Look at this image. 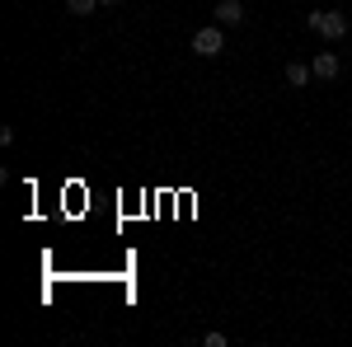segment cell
I'll return each instance as SVG.
<instances>
[{
	"label": "cell",
	"instance_id": "obj_1",
	"mask_svg": "<svg viewBox=\"0 0 352 347\" xmlns=\"http://www.w3.org/2000/svg\"><path fill=\"white\" fill-rule=\"evenodd\" d=\"M305 24L315 28V33H320V38H329V43H338V38H348V14H338V10H310V14H305Z\"/></svg>",
	"mask_w": 352,
	"mask_h": 347
},
{
	"label": "cell",
	"instance_id": "obj_2",
	"mask_svg": "<svg viewBox=\"0 0 352 347\" xmlns=\"http://www.w3.org/2000/svg\"><path fill=\"white\" fill-rule=\"evenodd\" d=\"M192 52H197V56H221V52H226V28H221V24L197 28V33H192Z\"/></svg>",
	"mask_w": 352,
	"mask_h": 347
},
{
	"label": "cell",
	"instance_id": "obj_3",
	"mask_svg": "<svg viewBox=\"0 0 352 347\" xmlns=\"http://www.w3.org/2000/svg\"><path fill=\"white\" fill-rule=\"evenodd\" d=\"M217 24L221 28H240L244 24V5L240 0H217Z\"/></svg>",
	"mask_w": 352,
	"mask_h": 347
},
{
	"label": "cell",
	"instance_id": "obj_4",
	"mask_svg": "<svg viewBox=\"0 0 352 347\" xmlns=\"http://www.w3.org/2000/svg\"><path fill=\"white\" fill-rule=\"evenodd\" d=\"M310 71H315L320 80H333V76H338L343 66H338V56H333V52H320L315 61H310Z\"/></svg>",
	"mask_w": 352,
	"mask_h": 347
},
{
	"label": "cell",
	"instance_id": "obj_5",
	"mask_svg": "<svg viewBox=\"0 0 352 347\" xmlns=\"http://www.w3.org/2000/svg\"><path fill=\"white\" fill-rule=\"evenodd\" d=\"M310 80H315V71H310L305 61H287V85H292V89H305Z\"/></svg>",
	"mask_w": 352,
	"mask_h": 347
},
{
	"label": "cell",
	"instance_id": "obj_6",
	"mask_svg": "<svg viewBox=\"0 0 352 347\" xmlns=\"http://www.w3.org/2000/svg\"><path fill=\"white\" fill-rule=\"evenodd\" d=\"M66 10H71V14H94V10H99V0H71V5H66Z\"/></svg>",
	"mask_w": 352,
	"mask_h": 347
},
{
	"label": "cell",
	"instance_id": "obj_7",
	"mask_svg": "<svg viewBox=\"0 0 352 347\" xmlns=\"http://www.w3.org/2000/svg\"><path fill=\"white\" fill-rule=\"evenodd\" d=\"M99 5H104V10H113V5H118V0H99Z\"/></svg>",
	"mask_w": 352,
	"mask_h": 347
}]
</instances>
